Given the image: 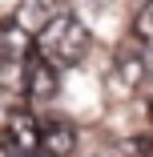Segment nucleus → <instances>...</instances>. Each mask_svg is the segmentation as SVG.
I'll list each match as a JSON object with an SVG mask.
<instances>
[{"mask_svg": "<svg viewBox=\"0 0 153 157\" xmlns=\"http://www.w3.org/2000/svg\"><path fill=\"white\" fill-rule=\"evenodd\" d=\"M56 12H60V0H24L20 12H16V20L28 28V33H40Z\"/></svg>", "mask_w": 153, "mask_h": 157, "instance_id": "obj_6", "label": "nucleus"}, {"mask_svg": "<svg viewBox=\"0 0 153 157\" xmlns=\"http://www.w3.org/2000/svg\"><path fill=\"white\" fill-rule=\"evenodd\" d=\"M0 141H4V149H8L12 157H28V149L40 145V121H36L33 113L16 109V113H8L4 129H0Z\"/></svg>", "mask_w": 153, "mask_h": 157, "instance_id": "obj_3", "label": "nucleus"}, {"mask_svg": "<svg viewBox=\"0 0 153 157\" xmlns=\"http://www.w3.org/2000/svg\"><path fill=\"white\" fill-rule=\"evenodd\" d=\"M89 40H93V36H89L85 20L77 12H69V8H60L40 33H36V52L44 60H52L56 69H69V65H81V60H85Z\"/></svg>", "mask_w": 153, "mask_h": 157, "instance_id": "obj_1", "label": "nucleus"}, {"mask_svg": "<svg viewBox=\"0 0 153 157\" xmlns=\"http://www.w3.org/2000/svg\"><path fill=\"white\" fill-rule=\"evenodd\" d=\"M44 157H73L77 153V129L60 117H48L40 121V145H36Z\"/></svg>", "mask_w": 153, "mask_h": 157, "instance_id": "obj_4", "label": "nucleus"}, {"mask_svg": "<svg viewBox=\"0 0 153 157\" xmlns=\"http://www.w3.org/2000/svg\"><path fill=\"white\" fill-rule=\"evenodd\" d=\"M33 48H36V36L28 33L16 16L0 24V56H4V60H28Z\"/></svg>", "mask_w": 153, "mask_h": 157, "instance_id": "obj_5", "label": "nucleus"}, {"mask_svg": "<svg viewBox=\"0 0 153 157\" xmlns=\"http://www.w3.org/2000/svg\"><path fill=\"white\" fill-rule=\"evenodd\" d=\"M133 36L153 48V0H145V4L133 12Z\"/></svg>", "mask_w": 153, "mask_h": 157, "instance_id": "obj_7", "label": "nucleus"}, {"mask_svg": "<svg viewBox=\"0 0 153 157\" xmlns=\"http://www.w3.org/2000/svg\"><path fill=\"white\" fill-rule=\"evenodd\" d=\"M0 65H4V56H0Z\"/></svg>", "mask_w": 153, "mask_h": 157, "instance_id": "obj_10", "label": "nucleus"}, {"mask_svg": "<svg viewBox=\"0 0 153 157\" xmlns=\"http://www.w3.org/2000/svg\"><path fill=\"white\" fill-rule=\"evenodd\" d=\"M60 85V69L52 65V60H44L40 52H33L24 60V73H20V89H24V97L28 101H48L52 93Z\"/></svg>", "mask_w": 153, "mask_h": 157, "instance_id": "obj_2", "label": "nucleus"}, {"mask_svg": "<svg viewBox=\"0 0 153 157\" xmlns=\"http://www.w3.org/2000/svg\"><path fill=\"white\" fill-rule=\"evenodd\" d=\"M117 69L125 73V85H129V89L141 85V77H145V65H141L137 56H121V60H117Z\"/></svg>", "mask_w": 153, "mask_h": 157, "instance_id": "obj_8", "label": "nucleus"}, {"mask_svg": "<svg viewBox=\"0 0 153 157\" xmlns=\"http://www.w3.org/2000/svg\"><path fill=\"white\" fill-rule=\"evenodd\" d=\"M28 157H33V153H28Z\"/></svg>", "mask_w": 153, "mask_h": 157, "instance_id": "obj_11", "label": "nucleus"}, {"mask_svg": "<svg viewBox=\"0 0 153 157\" xmlns=\"http://www.w3.org/2000/svg\"><path fill=\"white\" fill-rule=\"evenodd\" d=\"M125 153H129V157H153V137H133V141H125Z\"/></svg>", "mask_w": 153, "mask_h": 157, "instance_id": "obj_9", "label": "nucleus"}]
</instances>
